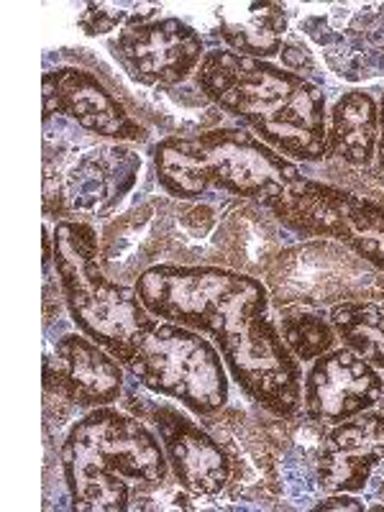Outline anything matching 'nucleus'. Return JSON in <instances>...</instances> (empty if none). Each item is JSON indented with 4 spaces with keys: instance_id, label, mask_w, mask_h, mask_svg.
I'll return each mask as SVG.
<instances>
[{
    "instance_id": "obj_1",
    "label": "nucleus",
    "mask_w": 384,
    "mask_h": 512,
    "mask_svg": "<svg viewBox=\"0 0 384 512\" xmlns=\"http://www.w3.org/2000/svg\"><path fill=\"white\" fill-rule=\"evenodd\" d=\"M134 287L152 315L208 336L233 382L264 413H303V364L287 351L259 277L221 264H154Z\"/></svg>"
},
{
    "instance_id": "obj_2",
    "label": "nucleus",
    "mask_w": 384,
    "mask_h": 512,
    "mask_svg": "<svg viewBox=\"0 0 384 512\" xmlns=\"http://www.w3.org/2000/svg\"><path fill=\"white\" fill-rule=\"evenodd\" d=\"M192 82L210 105L244 121L290 162L328 157L326 93L308 77L267 59L210 49Z\"/></svg>"
},
{
    "instance_id": "obj_3",
    "label": "nucleus",
    "mask_w": 384,
    "mask_h": 512,
    "mask_svg": "<svg viewBox=\"0 0 384 512\" xmlns=\"http://www.w3.org/2000/svg\"><path fill=\"white\" fill-rule=\"evenodd\" d=\"M64 487L72 510H131L134 487L172 474L167 454L146 420L105 405L75 420L62 443Z\"/></svg>"
},
{
    "instance_id": "obj_4",
    "label": "nucleus",
    "mask_w": 384,
    "mask_h": 512,
    "mask_svg": "<svg viewBox=\"0 0 384 512\" xmlns=\"http://www.w3.org/2000/svg\"><path fill=\"white\" fill-rule=\"evenodd\" d=\"M154 175L169 198L180 203H200L210 192H223L267 208L303 172L246 128L221 126L159 141Z\"/></svg>"
},
{
    "instance_id": "obj_5",
    "label": "nucleus",
    "mask_w": 384,
    "mask_h": 512,
    "mask_svg": "<svg viewBox=\"0 0 384 512\" xmlns=\"http://www.w3.org/2000/svg\"><path fill=\"white\" fill-rule=\"evenodd\" d=\"M52 239L57 282L72 323L126 367L136 336L154 315L134 285L118 282L103 267V244L90 223L57 221Z\"/></svg>"
},
{
    "instance_id": "obj_6",
    "label": "nucleus",
    "mask_w": 384,
    "mask_h": 512,
    "mask_svg": "<svg viewBox=\"0 0 384 512\" xmlns=\"http://www.w3.org/2000/svg\"><path fill=\"white\" fill-rule=\"evenodd\" d=\"M126 369L141 387L175 400L200 420L221 413L231 400V374L216 344L157 315L136 336Z\"/></svg>"
},
{
    "instance_id": "obj_7",
    "label": "nucleus",
    "mask_w": 384,
    "mask_h": 512,
    "mask_svg": "<svg viewBox=\"0 0 384 512\" xmlns=\"http://www.w3.org/2000/svg\"><path fill=\"white\" fill-rule=\"evenodd\" d=\"M272 295V308L320 310L364 300L384 287V274L344 244L328 239H303L274 254L262 272Z\"/></svg>"
},
{
    "instance_id": "obj_8",
    "label": "nucleus",
    "mask_w": 384,
    "mask_h": 512,
    "mask_svg": "<svg viewBox=\"0 0 384 512\" xmlns=\"http://www.w3.org/2000/svg\"><path fill=\"white\" fill-rule=\"evenodd\" d=\"M267 210L300 239L344 244L384 274V205L379 200L351 187L300 177Z\"/></svg>"
},
{
    "instance_id": "obj_9",
    "label": "nucleus",
    "mask_w": 384,
    "mask_h": 512,
    "mask_svg": "<svg viewBox=\"0 0 384 512\" xmlns=\"http://www.w3.org/2000/svg\"><path fill=\"white\" fill-rule=\"evenodd\" d=\"M47 177H44V200L47 213L59 216H103L134 187L141 169L136 157L121 141L100 139L98 144L70 141L47 152Z\"/></svg>"
},
{
    "instance_id": "obj_10",
    "label": "nucleus",
    "mask_w": 384,
    "mask_h": 512,
    "mask_svg": "<svg viewBox=\"0 0 384 512\" xmlns=\"http://www.w3.org/2000/svg\"><path fill=\"white\" fill-rule=\"evenodd\" d=\"M208 428L226 448L231 459L228 500L272 505L282 497V438L277 418L262 420L239 408H223L221 413L203 418Z\"/></svg>"
},
{
    "instance_id": "obj_11",
    "label": "nucleus",
    "mask_w": 384,
    "mask_h": 512,
    "mask_svg": "<svg viewBox=\"0 0 384 512\" xmlns=\"http://www.w3.org/2000/svg\"><path fill=\"white\" fill-rule=\"evenodd\" d=\"M128 413L139 415L152 425L167 454L172 477L190 492L200 497L226 495L231 482V459L226 448L203 423L182 413L175 405L139 397V408L128 405Z\"/></svg>"
},
{
    "instance_id": "obj_12",
    "label": "nucleus",
    "mask_w": 384,
    "mask_h": 512,
    "mask_svg": "<svg viewBox=\"0 0 384 512\" xmlns=\"http://www.w3.org/2000/svg\"><path fill=\"white\" fill-rule=\"evenodd\" d=\"M113 57L141 88H177L195 80L205 57L203 36L180 18H154L108 41Z\"/></svg>"
},
{
    "instance_id": "obj_13",
    "label": "nucleus",
    "mask_w": 384,
    "mask_h": 512,
    "mask_svg": "<svg viewBox=\"0 0 384 512\" xmlns=\"http://www.w3.org/2000/svg\"><path fill=\"white\" fill-rule=\"evenodd\" d=\"M123 364L85 333H64L44 361V400H57V425L72 410L116 405L123 395Z\"/></svg>"
},
{
    "instance_id": "obj_14",
    "label": "nucleus",
    "mask_w": 384,
    "mask_h": 512,
    "mask_svg": "<svg viewBox=\"0 0 384 512\" xmlns=\"http://www.w3.org/2000/svg\"><path fill=\"white\" fill-rule=\"evenodd\" d=\"M41 93H44V121L64 118L95 139L121 141V144L149 141V131L93 72L72 64L54 67L44 75Z\"/></svg>"
},
{
    "instance_id": "obj_15",
    "label": "nucleus",
    "mask_w": 384,
    "mask_h": 512,
    "mask_svg": "<svg viewBox=\"0 0 384 512\" xmlns=\"http://www.w3.org/2000/svg\"><path fill=\"white\" fill-rule=\"evenodd\" d=\"M384 392V374L364 356L336 346L318 356L303 377V413L333 428L354 415L377 408Z\"/></svg>"
},
{
    "instance_id": "obj_16",
    "label": "nucleus",
    "mask_w": 384,
    "mask_h": 512,
    "mask_svg": "<svg viewBox=\"0 0 384 512\" xmlns=\"http://www.w3.org/2000/svg\"><path fill=\"white\" fill-rule=\"evenodd\" d=\"M384 474V413L367 410L333 425L315 461V484L326 495H359Z\"/></svg>"
},
{
    "instance_id": "obj_17",
    "label": "nucleus",
    "mask_w": 384,
    "mask_h": 512,
    "mask_svg": "<svg viewBox=\"0 0 384 512\" xmlns=\"http://www.w3.org/2000/svg\"><path fill=\"white\" fill-rule=\"evenodd\" d=\"M379 103L372 93L351 90L333 103L328 113V157L351 169L377 164Z\"/></svg>"
},
{
    "instance_id": "obj_18",
    "label": "nucleus",
    "mask_w": 384,
    "mask_h": 512,
    "mask_svg": "<svg viewBox=\"0 0 384 512\" xmlns=\"http://www.w3.org/2000/svg\"><path fill=\"white\" fill-rule=\"evenodd\" d=\"M282 223L274 216H264L254 205H241V210H231L216 228V244L223 254V267L236 272L259 274L280 254Z\"/></svg>"
},
{
    "instance_id": "obj_19",
    "label": "nucleus",
    "mask_w": 384,
    "mask_h": 512,
    "mask_svg": "<svg viewBox=\"0 0 384 512\" xmlns=\"http://www.w3.org/2000/svg\"><path fill=\"white\" fill-rule=\"evenodd\" d=\"M218 31L226 49L251 59H267L282 54L287 36V8L280 3H246V6L218 8Z\"/></svg>"
},
{
    "instance_id": "obj_20",
    "label": "nucleus",
    "mask_w": 384,
    "mask_h": 512,
    "mask_svg": "<svg viewBox=\"0 0 384 512\" xmlns=\"http://www.w3.org/2000/svg\"><path fill=\"white\" fill-rule=\"evenodd\" d=\"M338 341L384 372V287L364 300H349L328 310Z\"/></svg>"
},
{
    "instance_id": "obj_21",
    "label": "nucleus",
    "mask_w": 384,
    "mask_h": 512,
    "mask_svg": "<svg viewBox=\"0 0 384 512\" xmlns=\"http://www.w3.org/2000/svg\"><path fill=\"white\" fill-rule=\"evenodd\" d=\"M277 328L287 351L300 364H313L318 356L328 354L338 344L331 318L320 310H285L277 318Z\"/></svg>"
},
{
    "instance_id": "obj_22",
    "label": "nucleus",
    "mask_w": 384,
    "mask_h": 512,
    "mask_svg": "<svg viewBox=\"0 0 384 512\" xmlns=\"http://www.w3.org/2000/svg\"><path fill=\"white\" fill-rule=\"evenodd\" d=\"M159 13L154 3H88L77 24L88 36H105L111 31L149 24Z\"/></svg>"
},
{
    "instance_id": "obj_23",
    "label": "nucleus",
    "mask_w": 384,
    "mask_h": 512,
    "mask_svg": "<svg viewBox=\"0 0 384 512\" xmlns=\"http://www.w3.org/2000/svg\"><path fill=\"white\" fill-rule=\"evenodd\" d=\"M313 510H336V512H361L367 510V505L361 500H356L351 492H331L323 500H318L313 505Z\"/></svg>"
},
{
    "instance_id": "obj_24",
    "label": "nucleus",
    "mask_w": 384,
    "mask_h": 512,
    "mask_svg": "<svg viewBox=\"0 0 384 512\" xmlns=\"http://www.w3.org/2000/svg\"><path fill=\"white\" fill-rule=\"evenodd\" d=\"M377 169L384 172V95L379 100V144H377Z\"/></svg>"
},
{
    "instance_id": "obj_25",
    "label": "nucleus",
    "mask_w": 384,
    "mask_h": 512,
    "mask_svg": "<svg viewBox=\"0 0 384 512\" xmlns=\"http://www.w3.org/2000/svg\"><path fill=\"white\" fill-rule=\"evenodd\" d=\"M379 495H382V505L369 507V510H384V479H382V487H379Z\"/></svg>"
},
{
    "instance_id": "obj_26",
    "label": "nucleus",
    "mask_w": 384,
    "mask_h": 512,
    "mask_svg": "<svg viewBox=\"0 0 384 512\" xmlns=\"http://www.w3.org/2000/svg\"><path fill=\"white\" fill-rule=\"evenodd\" d=\"M377 405H379V413H384V392H382V397H379Z\"/></svg>"
}]
</instances>
